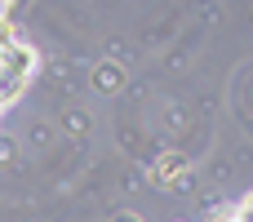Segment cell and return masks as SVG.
Instances as JSON below:
<instances>
[{
	"mask_svg": "<svg viewBox=\"0 0 253 222\" xmlns=\"http://www.w3.org/2000/svg\"><path fill=\"white\" fill-rule=\"evenodd\" d=\"M120 80H125L120 67H98V85H102V89H120Z\"/></svg>",
	"mask_w": 253,
	"mask_h": 222,
	"instance_id": "obj_1",
	"label": "cell"
},
{
	"mask_svg": "<svg viewBox=\"0 0 253 222\" xmlns=\"http://www.w3.org/2000/svg\"><path fill=\"white\" fill-rule=\"evenodd\" d=\"M240 222H253V196L245 200V214H240Z\"/></svg>",
	"mask_w": 253,
	"mask_h": 222,
	"instance_id": "obj_2",
	"label": "cell"
},
{
	"mask_svg": "<svg viewBox=\"0 0 253 222\" xmlns=\"http://www.w3.org/2000/svg\"><path fill=\"white\" fill-rule=\"evenodd\" d=\"M116 222H138V218H133V214H120V218H116Z\"/></svg>",
	"mask_w": 253,
	"mask_h": 222,
	"instance_id": "obj_3",
	"label": "cell"
}]
</instances>
